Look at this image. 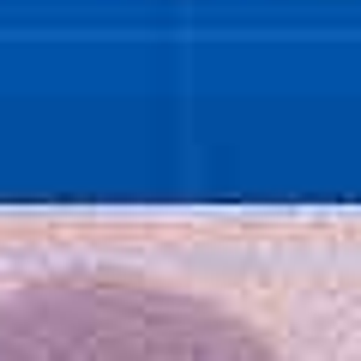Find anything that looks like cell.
<instances>
[{
	"instance_id": "cell-1",
	"label": "cell",
	"mask_w": 361,
	"mask_h": 361,
	"mask_svg": "<svg viewBox=\"0 0 361 361\" xmlns=\"http://www.w3.org/2000/svg\"><path fill=\"white\" fill-rule=\"evenodd\" d=\"M0 361H289L241 313L133 271H61L0 301Z\"/></svg>"
}]
</instances>
